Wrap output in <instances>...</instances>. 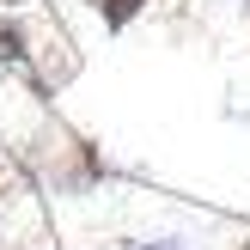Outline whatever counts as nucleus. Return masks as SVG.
Instances as JSON below:
<instances>
[{
  "instance_id": "4",
  "label": "nucleus",
  "mask_w": 250,
  "mask_h": 250,
  "mask_svg": "<svg viewBox=\"0 0 250 250\" xmlns=\"http://www.w3.org/2000/svg\"><path fill=\"white\" fill-rule=\"evenodd\" d=\"M19 6H31V0H0V12H19Z\"/></svg>"
},
{
  "instance_id": "2",
  "label": "nucleus",
  "mask_w": 250,
  "mask_h": 250,
  "mask_svg": "<svg viewBox=\"0 0 250 250\" xmlns=\"http://www.w3.org/2000/svg\"><path fill=\"white\" fill-rule=\"evenodd\" d=\"M85 6L98 12V24H104V31H128V24L141 19L153 0H85Z\"/></svg>"
},
{
  "instance_id": "1",
  "label": "nucleus",
  "mask_w": 250,
  "mask_h": 250,
  "mask_svg": "<svg viewBox=\"0 0 250 250\" xmlns=\"http://www.w3.org/2000/svg\"><path fill=\"white\" fill-rule=\"evenodd\" d=\"M0 67H31V31L0 12Z\"/></svg>"
},
{
  "instance_id": "3",
  "label": "nucleus",
  "mask_w": 250,
  "mask_h": 250,
  "mask_svg": "<svg viewBox=\"0 0 250 250\" xmlns=\"http://www.w3.org/2000/svg\"><path fill=\"white\" fill-rule=\"evenodd\" d=\"M122 250H165V244H141V238H128V244H122Z\"/></svg>"
}]
</instances>
